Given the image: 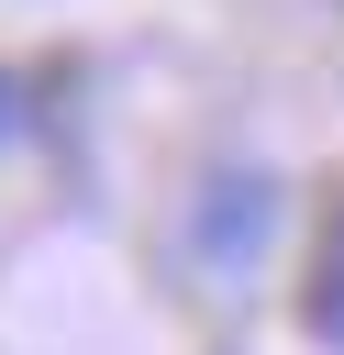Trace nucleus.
<instances>
[{
	"label": "nucleus",
	"mask_w": 344,
	"mask_h": 355,
	"mask_svg": "<svg viewBox=\"0 0 344 355\" xmlns=\"http://www.w3.org/2000/svg\"><path fill=\"white\" fill-rule=\"evenodd\" d=\"M300 333L344 355V200H333V222H322V244H311V277H300Z\"/></svg>",
	"instance_id": "obj_1"
},
{
	"label": "nucleus",
	"mask_w": 344,
	"mask_h": 355,
	"mask_svg": "<svg viewBox=\"0 0 344 355\" xmlns=\"http://www.w3.org/2000/svg\"><path fill=\"white\" fill-rule=\"evenodd\" d=\"M255 233H266V178H211L200 244H211V255H255Z\"/></svg>",
	"instance_id": "obj_2"
}]
</instances>
